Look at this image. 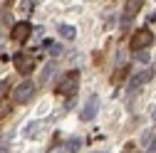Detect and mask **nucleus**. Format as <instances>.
<instances>
[{
    "label": "nucleus",
    "mask_w": 156,
    "mask_h": 153,
    "mask_svg": "<svg viewBox=\"0 0 156 153\" xmlns=\"http://www.w3.org/2000/svg\"><path fill=\"white\" fill-rule=\"evenodd\" d=\"M77 87H80V72L77 69H72V72H67L62 79H60V84H57V94L60 97H74L77 94Z\"/></svg>",
    "instance_id": "1"
},
{
    "label": "nucleus",
    "mask_w": 156,
    "mask_h": 153,
    "mask_svg": "<svg viewBox=\"0 0 156 153\" xmlns=\"http://www.w3.org/2000/svg\"><path fill=\"white\" fill-rule=\"evenodd\" d=\"M151 42H154L151 30H149V27H141V30H136V32L131 35V40H129V49H131V52H141V49L151 47Z\"/></svg>",
    "instance_id": "2"
},
{
    "label": "nucleus",
    "mask_w": 156,
    "mask_h": 153,
    "mask_svg": "<svg viewBox=\"0 0 156 153\" xmlns=\"http://www.w3.org/2000/svg\"><path fill=\"white\" fill-rule=\"evenodd\" d=\"M151 76H154V69H151V67H146V69H141V72H136L131 79H129V84H126V94H136L146 82H151Z\"/></svg>",
    "instance_id": "3"
},
{
    "label": "nucleus",
    "mask_w": 156,
    "mask_h": 153,
    "mask_svg": "<svg viewBox=\"0 0 156 153\" xmlns=\"http://www.w3.org/2000/svg\"><path fill=\"white\" fill-rule=\"evenodd\" d=\"M32 97H35V84L30 79H25L23 84H17L15 91H12V101L15 104H27Z\"/></svg>",
    "instance_id": "4"
},
{
    "label": "nucleus",
    "mask_w": 156,
    "mask_h": 153,
    "mask_svg": "<svg viewBox=\"0 0 156 153\" xmlns=\"http://www.w3.org/2000/svg\"><path fill=\"white\" fill-rule=\"evenodd\" d=\"M12 62H15V69L20 72V74H30L35 69V59H32L30 54H25V52H17L12 57Z\"/></svg>",
    "instance_id": "5"
},
{
    "label": "nucleus",
    "mask_w": 156,
    "mask_h": 153,
    "mask_svg": "<svg viewBox=\"0 0 156 153\" xmlns=\"http://www.w3.org/2000/svg\"><path fill=\"white\" fill-rule=\"evenodd\" d=\"M97 111H99V97L92 94V97L87 99V104H84V109H82V114H80V119L82 121H92L97 116Z\"/></svg>",
    "instance_id": "6"
},
{
    "label": "nucleus",
    "mask_w": 156,
    "mask_h": 153,
    "mask_svg": "<svg viewBox=\"0 0 156 153\" xmlns=\"http://www.w3.org/2000/svg\"><path fill=\"white\" fill-rule=\"evenodd\" d=\"M10 35H12V40H15V42H25L27 37L32 35V25H30L27 20H23V22H15Z\"/></svg>",
    "instance_id": "7"
},
{
    "label": "nucleus",
    "mask_w": 156,
    "mask_h": 153,
    "mask_svg": "<svg viewBox=\"0 0 156 153\" xmlns=\"http://www.w3.org/2000/svg\"><path fill=\"white\" fill-rule=\"evenodd\" d=\"M141 8H144V0H126V3H124V17H126V22H129Z\"/></svg>",
    "instance_id": "8"
},
{
    "label": "nucleus",
    "mask_w": 156,
    "mask_h": 153,
    "mask_svg": "<svg viewBox=\"0 0 156 153\" xmlns=\"http://www.w3.org/2000/svg\"><path fill=\"white\" fill-rule=\"evenodd\" d=\"M42 128H45V121H30V124L23 128V133H25V138H37Z\"/></svg>",
    "instance_id": "9"
},
{
    "label": "nucleus",
    "mask_w": 156,
    "mask_h": 153,
    "mask_svg": "<svg viewBox=\"0 0 156 153\" xmlns=\"http://www.w3.org/2000/svg\"><path fill=\"white\" fill-rule=\"evenodd\" d=\"M57 32H60L62 37H65V40H74V37H77V30H74V25H60V27H57Z\"/></svg>",
    "instance_id": "10"
},
{
    "label": "nucleus",
    "mask_w": 156,
    "mask_h": 153,
    "mask_svg": "<svg viewBox=\"0 0 156 153\" xmlns=\"http://www.w3.org/2000/svg\"><path fill=\"white\" fill-rule=\"evenodd\" d=\"M80 148H82V141L77 138V136H72V138H69V141L65 143V153H77Z\"/></svg>",
    "instance_id": "11"
},
{
    "label": "nucleus",
    "mask_w": 156,
    "mask_h": 153,
    "mask_svg": "<svg viewBox=\"0 0 156 153\" xmlns=\"http://www.w3.org/2000/svg\"><path fill=\"white\" fill-rule=\"evenodd\" d=\"M32 5H35L32 0H23V3H20V12H23V15H27V12L32 10Z\"/></svg>",
    "instance_id": "12"
},
{
    "label": "nucleus",
    "mask_w": 156,
    "mask_h": 153,
    "mask_svg": "<svg viewBox=\"0 0 156 153\" xmlns=\"http://www.w3.org/2000/svg\"><path fill=\"white\" fill-rule=\"evenodd\" d=\"M52 74H55V64H47L45 67V72H42V79L47 82V79H52Z\"/></svg>",
    "instance_id": "13"
},
{
    "label": "nucleus",
    "mask_w": 156,
    "mask_h": 153,
    "mask_svg": "<svg viewBox=\"0 0 156 153\" xmlns=\"http://www.w3.org/2000/svg\"><path fill=\"white\" fill-rule=\"evenodd\" d=\"M47 49H50V54H52V57L62 54V47H60V45H47Z\"/></svg>",
    "instance_id": "14"
},
{
    "label": "nucleus",
    "mask_w": 156,
    "mask_h": 153,
    "mask_svg": "<svg viewBox=\"0 0 156 153\" xmlns=\"http://www.w3.org/2000/svg\"><path fill=\"white\" fill-rule=\"evenodd\" d=\"M10 114V104L8 101H0V116H8Z\"/></svg>",
    "instance_id": "15"
},
{
    "label": "nucleus",
    "mask_w": 156,
    "mask_h": 153,
    "mask_svg": "<svg viewBox=\"0 0 156 153\" xmlns=\"http://www.w3.org/2000/svg\"><path fill=\"white\" fill-rule=\"evenodd\" d=\"M136 59H139V62H149V54H146V49L136 52Z\"/></svg>",
    "instance_id": "16"
},
{
    "label": "nucleus",
    "mask_w": 156,
    "mask_h": 153,
    "mask_svg": "<svg viewBox=\"0 0 156 153\" xmlns=\"http://www.w3.org/2000/svg\"><path fill=\"white\" fill-rule=\"evenodd\" d=\"M5 91H8V82H0V99H3Z\"/></svg>",
    "instance_id": "17"
},
{
    "label": "nucleus",
    "mask_w": 156,
    "mask_h": 153,
    "mask_svg": "<svg viewBox=\"0 0 156 153\" xmlns=\"http://www.w3.org/2000/svg\"><path fill=\"white\" fill-rule=\"evenodd\" d=\"M146 153H156V138L149 143V151H146Z\"/></svg>",
    "instance_id": "18"
},
{
    "label": "nucleus",
    "mask_w": 156,
    "mask_h": 153,
    "mask_svg": "<svg viewBox=\"0 0 156 153\" xmlns=\"http://www.w3.org/2000/svg\"><path fill=\"white\" fill-rule=\"evenodd\" d=\"M149 20H151V22H156V12H151V15H149Z\"/></svg>",
    "instance_id": "19"
},
{
    "label": "nucleus",
    "mask_w": 156,
    "mask_h": 153,
    "mask_svg": "<svg viewBox=\"0 0 156 153\" xmlns=\"http://www.w3.org/2000/svg\"><path fill=\"white\" fill-rule=\"evenodd\" d=\"M151 119H154V121H156V106H154V109H151Z\"/></svg>",
    "instance_id": "20"
},
{
    "label": "nucleus",
    "mask_w": 156,
    "mask_h": 153,
    "mask_svg": "<svg viewBox=\"0 0 156 153\" xmlns=\"http://www.w3.org/2000/svg\"><path fill=\"white\" fill-rule=\"evenodd\" d=\"M97 153H102V151H97Z\"/></svg>",
    "instance_id": "21"
}]
</instances>
